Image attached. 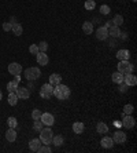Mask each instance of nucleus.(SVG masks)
<instances>
[{"instance_id":"3","label":"nucleus","mask_w":137,"mask_h":153,"mask_svg":"<svg viewBox=\"0 0 137 153\" xmlns=\"http://www.w3.org/2000/svg\"><path fill=\"white\" fill-rule=\"evenodd\" d=\"M41 76V71H40L37 66H30L25 71V77L28 79V80H37V79Z\"/></svg>"},{"instance_id":"43","label":"nucleus","mask_w":137,"mask_h":153,"mask_svg":"<svg viewBox=\"0 0 137 153\" xmlns=\"http://www.w3.org/2000/svg\"><path fill=\"white\" fill-rule=\"evenodd\" d=\"M1 98H3V93L0 91V101H1Z\"/></svg>"},{"instance_id":"26","label":"nucleus","mask_w":137,"mask_h":153,"mask_svg":"<svg viewBox=\"0 0 137 153\" xmlns=\"http://www.w3.org/2000/svg\"><path fill=\"white\" fill-rule=\"evenodd\" d=\"M8 105H11V106H15L18 102V95L15 93H8Z\"/></svg>"},{"instance_id":"5","label":"nucleus","mask_w":137,"mask_h":153,"mask_svg":"<svg viewBox=\"0 0 137 153\" xmlns=\"http://www.w3.org/2000/svg\"><path fill=\"white\" fill-rule=\"evenodd\" d=\"M134 66L130 64L129 61H119L118 64V72H121L122 75H127V73H133Z\"/></svg>"},{"instance_id":"19","label":"nucleus","mask_w":137,"mask_h":153,"mask_svg":"<svg viewBox=\"0 0 137 153\" xmlns=\"http://www.w3.org/2000/svg\"><path fill=\"white\" fill-rule=\"evenodd\" d=\"M84 130H85V124L82 123V121H75V123L73 124V131L75 132V134H78V135L82 134Z\"/></svg>"},{"instance_id":"4","label":"nucleus","mask_w":137,"mask_h":153,"mask_svg":"<svg viewBox=\"0 0 137 153\" xmlns=\"http://www.w3.org/2000/svg\"><path fill=\"white\" fill-rule=\"evenodd\" d=\"M53 95V85L47 83V84L41 85V90H40V97L42 100H49L51 97Z\"/></svg>"},{"instance_id":"6","label":"nucleus","mask_w":137,"mask_h":153,"mask_svg":"<svg viewBox=\"0 0 137 153\" xmlns=\"http://www.w3.org/2000/svg\"><path fill=\"white\" fill-rule=\"evenodd\" d=\"M134 124H136V119L132 116V114H125L122 113V126L125 128H127V130H130V128H133Z\"/></svg>"},{"instance_id":"15","label":"nucleus","mask_w":137,"mask_h":153,"mask_svg":"<svg viewBox=\"0 0 137 153\" xmlns=\"http://www.w3.org/2000/svg\"><path fill=\"white\" fill-rule=\"evenodd\" d=\"M116 58H118L119 61H129V58H130L129 50H126V48L118 50V53H116Z\"/></svg>"},{"instance_id":"18","label":"nucleus","mask_w":137,"mask_h":153,"mask_svg":"<svg viewBox=\"0 0 137 153\" xmlns=\"http://www.w3.org/2000/svg\"><path fill=\"white\" fill-rule=\"evenodd\" d=\"M40 146H41V141H40V138H34L29 142V149L32 150V152H37Z\"/></svg>"},{"instance_id":"37","label":"nucleus","mask_w":137,"mask_h":153,"mask_svg":"<svg viewBox=\"0 0 137 153\" xmlns=\"http://www.w3.org/2000/svg\"><path fill=\"white\" fill-rule=\"evenodd\" d=\"M29 53L33 54V55H36V54L39 53V46H37V44H30V47H29Z\"/></svg>"},{"instance_id":"42","label":"nucleus","mask_w":137,"mask_h":153,"mask_svg":"<svg viewBox=\"0 0 137 153\" xmlns=\"http://www.w3.org/2000/svg\"><path fill=\"white\" fill-rule=\"evenodd\" d=\"M14 80H15V82H18V83H19V82H21V75H17V76H15V79H14Z\"/></svg>"},{"instance_id":"30","label":"nucleus","mask_w":137,"mask_h":153,"mask_svg":"<svg viewBox=\"0 0 137 153\" xmlns=\"http://www.w3.org/2000/svg\"><path fill=\"white\" fill-rule=\"evenodd\" d=\"M42 123H41V120H34V123H33V130H34V131H37V132H40L42 130Z\"/></svg>"},{"instance_id":"41","label":"nucleus","mask_w":137,"mask_h":153,"mask_svg":"<svg viewBox=\"0 0 137 153\" xmlns=\"http://www.w3.org/2000/svg\"><path fill=\"white\" fill-rule=\"evenodd\" d=\"M105 28H107V29H108V28H111V26H113V22H111V21H107V22H105Z\"/></svg>"},{"instance_id":"16","label":"nucleus","mask_w":137,"mask_h":153,"mask_svg":"<svg viewBox=\"0 0 137 153\" xmlns=\"http://www.w3.org/2000/svg\"><path fill=\"white\" fill-rule=\"evenodd\" d=\"M48 83L55 87V85H58V84L62 83V76H60L59 73H52V75L49 76V82Z\"/></svg>"},{"instance_id":"11","label":"nucleus","mask_w":137,"mask_h":153,"mask_svg":"<svg viewBox=\"0 0 137 153\" xmlns=\"http://www.w3.org/2000/svg\"><path fill=\"white\" fill-rule=\"evenodd\" d=\"M113 141L114 143H125L126 142V134L123 131H115L114 132V135H113Z\"/></svg>"},{"instance_id":"28","label":"nucleus","mask_w":137,"mask_h":153,"mask_svg":"<svg viewBox=\"0 0 137 153\" xmlns=\"http://www.w3.org/2000/svg\"><path fill=\"white\" fill-rule=\"evenodd\" d=\"M111 22H113L114 26H121L123 24V17H122V15H119V14H116L115 17L113 18V21H111Z\"/></svg>"},{"instance_id":"38","label":"nucleus","mask_w":137,"mask_h":153,"mask_svg":"<svg viewBox=\"0 0 137 153\" xmlns=\"http://www.w3.org/2000/svg\"><path fill=\"white\" fill-rule=\"evenodd\" d=\"M11 26H12V24H11V22H3V30H4V32H10Z\"/></svg>"},{"instance_id":"27","label":"nucleus","mask_w":137,"mask_h":153,"mask_svg":"<svg viewBox=\"0 0 137 153\" xmlns=\"http://www.w3.org/2000/svg\"><path fill=\"white\" fill-rule=\"evenodd\" d=\"M52 143L55 146H62L64 143V138L62 135H53L52 138Z\"/></svg>"},{"instance_id":"40","label":"nucleus","mask_w":137,"mask_h":153,"mask_svg":"<svg viewBox=\"0 0 137 153\" xmlns=\"http://www.w3.org/2000/svg\"><path fill=\"white\" fill-rule=\"evenodd\" d=\"M28 85H26V88H30V91H32L33 88H34V84H33V80H28Z\"/></svg>"},{"instance_id":"34","label":"nucleus","mask_w":137,"mask_h":153,"mask_svg":"<svg viewBox=\"0 0 137 153\" xmlns=\"http://www.w3.org/2000/svg\"><path fill=\"white\" fill-rule=\"evenodd\" d=\"M39 46V51H41V53H45L47 50H48V43L47 42H41L40 44H37Z\"/></svg>"},{"instance_id":"35","label":"nucleus","mask_w":137,"mask_h":153,"mask_svg":"<svg viewBox=\"0 0 137 153\" xmlns=\"http://www.w3.org/2000/svg\"><path fill=\"white\" fill-rule=\"evenodd\" d=\"M37 152L39 153H51V148H49L48 145H41Z\"/></svg>"},{"instance_id":"22","label":"nucleus","mask_w":137,"mask_h":153,"mask_svg":"<svg viewBox=\"0 0 137 153\" xmlns=\"http://www.w3.org/2000/svg\"><path fill=\"white\" fill-rule=\"evenodd\" d=\"M82 32L85 35H92L93 33V24L92 22H84L82 24Z\"/></svg>"},{"instance_id":"7","label":"nucleus","mask_w":137,"mask_h":153,"mask_svg":"<svg viewBox=\"0 0 137 153\" xmlns=\"http://www.w3.org/2000/svg\"><path fill=\"white\" fill-rule=\"evenodd\" d=\"M40 120H41V123L44 126H47V127H51V126H53V123H55V117H53L51 113H48V112H45V113H41V117H40Z\"/></svg>"},{"instance_id":"1","label":"nucleus","mask_w":137,"mask_h":153,"mask_svg":"<svg viewBox=\"0 0 137 153\" xmlns=\"http://www.w3.org/2000/svg\"><path fill=\"white\" fill-rule=\"evenodd\" d=\"M53 97H56V100L59 101H66L70 97V88L60 83L53 87Z\"/></svg>"},{"instance_id":"29","label":"nucleus","mask_w":137,"mask_h":153,"mask_svg":"<svg viewBox=\"0 0 137 153\" xmlns=\"http://www.w3.org/2000/svg\"><path fill=\"white\" fill-rule=\"evenodd\" d=\"M7 124H8V127L10 128H17V126H18V120L15 117H8L7 119Z\"/></svg>"},{"instance_id":"32","label":"nucleus","mask_w":137,"mask_h":153,"mask_svg":"<svg viewBox=\"0 0 137 153\" xmlns=\"http://www.w3.org/2000/svg\"><path fill=\"white\" fill-rule=\"evenodd\" d=\"M133 112H134V106H133V105L127 103V105H125V106H123V113H125V114H132Z\"/></svg>"},{"instance_id":"33","label":"nucleus","mask_w":137,"mask_h":153,"mask_svg":"<svg viewBox=\"0 0 137 153\" xmlns=\"http://www.w3.org/2000/svg\"><path fill=\"white\" fill-rule=\"evenodd\" d=\"M100 13H102L103 15H108L110 13H111V8H110V6H107V4H103L102 7H100Z\"/></svg>"},{"instance_id":"31","label":"nucleus","mask_w":137,"mask_h":153,"mask_svg":"<svg viewBox=\"0 0 137 153\" xmlns=\"http://www.w3.org/2000/svg\"><path fill=\"white\" fill-rule=\"evenodd\" d=\"M96 7V3H95V0H85V8L86 10H93V8Z\"/></svg>"},{"instance_id":"9","label":"nucleus","mask_w":137,"mask_h":153,"mask_svg":"<svg viewBox=\"0 0 137 153\" xmlns=\"http://www.w3.org/2000/svg\"><path fill=\"white\" fill-rule=\"evenodd\" d=\"M15 94L18 95V100H29V97H30V91L26 87H18Z\"/></svg>"},{"instance_id":"2","label":"nucleus","mask_w":137,"mask_h":153,"mask_svg":"<svg viewBox=\"0 0 137 153\" xmlns=\"http://www.w3.org/2000/svg\"><path fill=\"white\" fill-rule=\"evenodd\" d=\"M52 138H53V134H52V130L49 127L42 128L41 131H40V141H41V143H44V145L52 143Z\"/></svg>"},{"instance_id":"21","label":"nucleus","mask_w":137,"mask_h":153,"mask_svg":"<svg viewBox=\"0 0 137 153\" xmlns=\"http://www.w3.org/2000/svg\"><path fill=\"white\" fill-rule=\"evenodd\" d=\"M96 130H97V132L99 134H107L108 132V126L105 124V123H103V121H99L97 123V126H96Z\"/></svg>"},{"instance_id":"14","label":"nucleus","mask_w":137,"mask_h":153,"mask_svg":"<svg viewBox=\"0 0 137 153\" xmlns=\"http://www.w3.org/2000/svg\"><path fill=\"white\" fill-rule=\"evenodd\" d=\"M100 145H102V148H104V149H111L114 146V141L111 137H103L102 141H100Z\"/></svg>"},{"instance_id":"10","label":"nucleus","mask_w":137,"mask_h":153,"mask_svg":"<svg viewBox=\"0 0 137 153\" xmlns=\"http://www.w3.org/2000/svg\"><path fill=\"white\" fill-rule=\"evenodd\" d=\"M22 72V66L18 62H11L10 65H8V73L12 76H17V75H21Z\"/></svg>"},{"instance_id":"39","label":"nucleus","mask_w":137,"mask_h":153,"mask_svg":"<svg viewBox=\"0 0 137 153\" xmlns=\"http://www.w3.org/2000/svg\"><path fill=\"white\" fill-rule=\"evenodd\" d=\"M127 88H129V87H127L125 83H121V87H119V91H121V93H126Z\"/></svg>"},{"instance_id":"13","label":"nucleus","mask_w":137,"mask_h":153,"mask_svg":"<svg viewBox=\"0 0 137 153\" xmlns=\"http://www.w3.org/2000/svg\"><path fill=\"white\" fill-rule=\"evenodd\" d=\"M123 83L127 85V87H132V85L137 84V77L133 73H127V75L123 76Z\"/></svg>"},{"instance_id":"36","label":"nucleus","mask_w":137,"mask_h":153,"mask_svg":"<svg viewBox=\"0 0 137 153\" xmlns=\"http://www.w3.org/2000/svg\"><path fill=\"white\" fill-rule=\"evenodd\" d=\"M40 117H41V111H39V109H34V111L32 112V119H33V120H39Z\"/></svg>"},{"instance_id":"25","label":"nucleus","mask_w":137,"mask_h":153,"mask_svg":"<svg viewBox=\"0 0 137 153\" xmlns=\"http://www.w3.org/2000/svg\"><path fill=\"white\" fill-rule=\"evenodd\" d=\"M11 30L14 32L15 36H21L22 32H23V29H22L21 24H18V22H15V24H12V26H11Z\"/></svg>"},{"instance_id":"20","label":"nucleus","mask_w":137,"mask_h":153,"mask_svg":"<svg viewBox=\"0 0 137 153\" xmlns=\"http://www.w3.org/2000/svg\"><path fill=\"white\" fill-rule=\"evenodd\" d=\"M123 76L125 75H122L121 72H114L113 75H111V80H113L115 84H121V83H123Z\"/></svg>"},{"instance_id":"17","label":"nucleus","mask_w":137,"mask_h":153,"mask_svg":"<svg viewBox=\"0 0 137 153\" xmlns=\"http://www.w3.org/2000/svg\"><path fill=\"white\" fill-rule=\"evenodd\" d=\"M6 139H7L8 142H15V139H17V131H15V128L8 127L7 132H6Z\"/></svg>"},{"instance_id":"8","label":"nucleus","mask_w":137,"mask_h":153,"mask_svg":"<svg viewBox=\"0 0 137 153\" xmlns=\"http://www.w3.org/2000/svg\"><path fill=\"white\" fill-rule=\"evenodd\" d=\"M36 61H37V64H39L40 66H45V65H48L49 58H48V55H47L45 53L39 51V53L36 54Z\"/></svg>"},{"instance_id":"24","label":"nucleus","mask_w":137,"mask_h":153,"mask_svg":"<svg viewBox=\"0 0 137 153\" xmlns=\"http://www.w3.org/2000/svg\"><path fill=\"white\" fill-rule=\"evenodd\" d=\"M18 87H19V83L15 82V80H11V82L7 83V91L8 93H15Z\"/></svg>"},{"instance_id":"12","label":"nucleus","mask_w":137,"mask_h":153,"mask_svg":"<svg viewBox=\"0 0 137 153\" xmlns=\"http://www.w3.org/2000/svg\"><path fill=\"white\" fill-rule=\"evenodd\" d=\"M96 37L99 40H107L108 37V29L105 26H100V28L96 29Z\"/></svg>"},{"instance_id":"44","label":"nucleus","mask_w":137,"mask_h":153,"mask_svg":"<svg viewBox=\"0 0 137 153\" xmlns=\"http://www.w3.org/2000/svg\"><path fill=\"white\" fill-rule=\"evenodd\" d=\"M132 1H133V3H136V1H137V0H132Z\"/></svg>"},{"instance_id":"23","label":"nucleus","mask_w":137,"mask_h":153,"mask_svg":"<svg viewBox=\"0 0 137 153\" xmlns=\"http://www.w3.org/2000/svg\"><path fill=\"white\" fill-rule=\"evenodd\" d=\"M121 35V29L119 26H111V28H108V36H113L114 39H116V37H119Z\"/></svg>"}]
</instances>
